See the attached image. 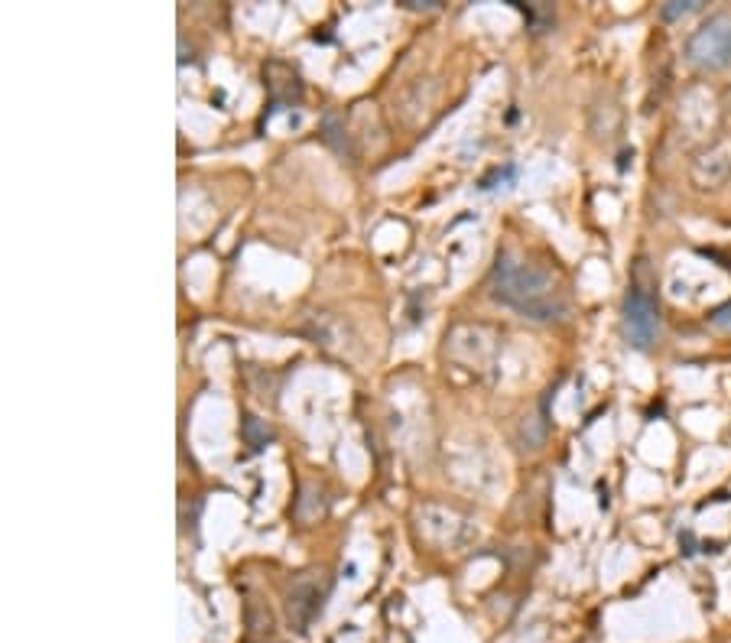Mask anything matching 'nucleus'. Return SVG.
I'll return each mask as SVG.
<instances>
[{
  "mask_svg": "<svg viewBox=\"0 0 731 643\" xmlns=\"http://www.w3.org/2000/svg\"><path fill=\"white\" fill-rule=\"evenodd\" d=\"M692 10H699V0H670V3L660 7V17L663 20H680L686 13H692Z\"/></svg>",
  "mask_w": 731,
  "mask_h": 643,
  "instance_id": "423d86ee",
  "label": "nucleus"
},
{
  "mask_svg": "<svg viewBox=\"0 0 731 643\" xmlns=\"http://www.w3.org/2000/svg\"><path fill=\"white\" fill-rule=\"evenodd\" d=\"M686 59L696 69L722 72L731 65V13L709 17L686 43Z\"/></svg>",
  "mask_w": 731,
  "mask_h": 643,
  "instance_id": "f03ea898",
  "label": "nucleus"
},
{
  "mask_svg": "<svg viewBox=\"0 0 731 643\" xmlns=\"http://www.w3.org/2000/svg\"><path fill=\"white\" fill-rule=\"evenodd\" d=\"M319 608H322V592H319L316 579H309V575L299 579L287 592V621H290L292 631H299V634L312 624Z\"/></svg>",
  "mask_w": 731,
  "mask_h": 643,
  "instance_id": "39448f33",
  "label": "nucleus"
},
{
  "mask_svg": "<svg viewBox=\"0 0 731 643\" xmlns=\"http://www.w3.org/2000/svg\"><path fill=\"white\" fill-rule=\"evenodd\" d=\"M709 319H712V325H719V329H731V302L719 305V309H712Z\"/></svg>",
  "mask_w": 731,
  "mask_h": 643,
  "instance_id": "0eeeda50",
  "label": "nucleus"
},
{
  "mask_svg": "<svg viewBox=\"0 0 731 643\" xmlns=\"http://www.w3.org/2000/svg\"><path fill=\"white\" fill-rule=\"evenodd\" d=\"M491 293L534 322H556L569 312V299L563 293L559 280L543 270L539 263L504 250L491 273Z\"/></svg>",
  "mask_w": 731,
  "mask_h": 643,
  "instance_id": "f257e3e1",
  "label": "nucleus"
},
{
  "mask_svg": "<svg viewBox=\"0 0 731 643\" xmlns=\"http://www.w3.org/2000/svg\"><path fill=\"white\" fill-rule=\"evenodd\" d=\"M621 325H625V339L640 351L660 339V309L650 290L631 283L625 297V309H621Z\"/></svg>",
  "mask_w": 731,
  "mask_h": 643,
  "instance_id": "7ed1b4c3",
  "label": "nucleus"
},
{
  "mask_svg": "<svg viewBox=\"0 0 731 643\" xmlns=\"http://www.w3.org/2000/svg\"><path fill=\"white\" fill-rule=\"evenodd\" d=\"M689 179L696 189H722L731 179V137H719L715 144L699 149L689 166Z\"/></svg>",
  "mask_w": 731,
  "mask_h": 643,
  "instance_id": "20e7f679",
  "label": "nucleus"
}]
</instances>
